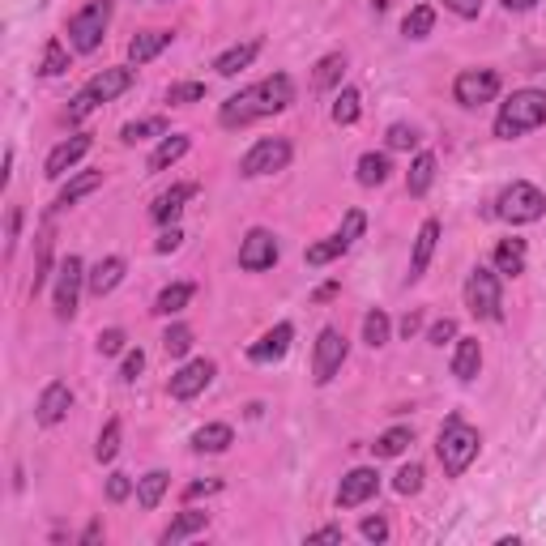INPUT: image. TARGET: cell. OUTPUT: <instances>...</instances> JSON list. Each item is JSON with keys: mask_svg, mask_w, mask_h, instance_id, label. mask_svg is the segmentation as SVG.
<instances>
[{"mask_svg": "<svg viewBox=\"0 0 546 546\" xmlns=\"http://www.w3.org/2000/svg\"><path fill=\"white\" fill-rule=\"evenodd\" d=\"M107 26H111V0H90V5H82L69 18V43H73V52H99L103 47V35H107Z\"/></svg>", "mask_w": 546, "mask_h": 546, "instance_id": "52a82bcc", "label": "cell"}, {"mask_svg": "<svg viewBox=\"0 0 546 546\" xmlns=\"http://www.w3.org/2000/svg\"><path fill=\"white\" fill-rule=\"evenodd\" d=\"M39 73H43V77H60V73H69V47H64L60 39H47V43H43Z\"/></svg>", "mask_w": 546, "mask_h": 546, "instance_id": "74e56055", "label": "cell"}, {"mask_svg": "<svg viewBox=\"0 0 546 546\" xmlns=\"http://www.w3.org/2000/svg\"><path fill=\"white\" fill-rule=\"evenodd\" d=\"M256 52H261V39H248V43H235V47H227L218 60H214V73L218 77H235V73H244L248 64L256 60Z\"/></svg>", "mask_w": 546, "mask_h": 546, "instance_id": "4316f807", "label": "cell"}, {"mask_svg": "<svg viewBox=\"0 0 546 546\" xmlns=\"http://www.w3.org/2000/svg\"><path fill=\"white\" fill-rule=\"evenodd\" d=\"M128 495H133V478H128V474H111L107 478V500L111 504H124Z\"/></svg>", "mask_w": 546, "mask_h": 546, "instance_id": "681fc988", "label": "cell"}, {"mask_svg": "<svg viewBox=\"0 0 546 546\" xmlns=\"http://www.w3.org/2000/svg\"><path fill=\"white\" fill-rule=\"evenodd\" d=\"M453 337H457V320L453 316H444V320H436V325L427 329V342L431 346H444V342H453Z\"/></svg>", "mask_w": 546, "mask_h": 546, "instance_id": "c3c4849f", "label": "cell"}, {"mask_svg": "<svg viewBox=\"0 0 546 546\" xmlns=\"http://www.w3.org/2000/svg\"><path fill=\"white\" fill-rule=\"evenodd\" d=\"M171 30H141V35L128 39V60L133 64H150L154 56H163L167 47H171Z\"/></svg>", "mask_w": 546, "mask_h": 546, "instance_id": "603a6c76", "label": "cell"}, {"mask_svg": "<svg viewBox=\"0 0 546 546\" xmlns=\"http://www.w3.org/2000/svg\"><path fill=\"white\" fill-rule=\"evenodd\" d=\"M389 154H376V150H367L363 158H359V167H355V175H359V184L363 188H380L384 180H389Z\"/></svg>", "mask_w": 546, "mask_h": 546, "instance_id": "836d02e7", "label": "cell"}, {"mask_svg": "<svg viewBox=\"0 0 546 546\" xmlns=\"http://www.w3.org/2000/svg\"><path fill=\"white\" fill-rule=\"evenodd\" d=\"M90 146H94L90 133H73L69 141H60V146H56L52 154H47L43 175H47V180H64V175H69V171L90 154Z\"/></svg>", "mask_w": 546, "mask_h": 546, "instance_id": "9a60e30c", "label": "cell"}, {"mask_svg": "<svg viewBox=\"0 0 546 546\" xmlns=\"http://www.w3.org/2000/svg\"><path fill=\"white\" fill-rule=\"evenodd\" d=\"M478 448H483L478 427H470L461 414H448V423L440 427V440H436V457L444 465V474L448 478H461L478 461Z\"/></svg>", "mask_w": 546, "mask_h": 546, "instance_id": "7a4b0ae2", "label": "cell"}, {"mask_svg": "<svg viewBox=\"0 0 546 546\" xmlns=\"http://www.w3.org/2000/svg\"><path fill=\"white\" fill-rule=\"evenodd\" d=\"M188 150H192V137H188V133H167L163 141H158V150L150 154V171H167V167H175Z\"/></svg>", "mask_w": 546, "mask_h": 546, "instance_id": "f1b7e54d", "label": "cell"}, {"mask_svg": "<svg viewBox=\"0 0 546 546\" xmlns=\"http://www.w3.org/2000/svg\"><path fill=\"white\" fill-rule=\"evenodd\" d=\"M99 188H103V171H82V175H73V180L60 188V197H56L52 210H69V205H77L82 197H90V192H99Z\"/></svg>", "mask_w": 546, "mask_h": 546, "instance_id": "83f0119b", "label": "cell"}, {"mask_svg": "<svg viewBox=\"0 0 546 546\" xmlns=\"http://www.w3.org/2000/svg\"><path fill=\"white\" fill-rule=\"evenodd\" d=\"M278 256H282L278 235L265 231V227H252V231L244 235V244H239V269H248V273H265V269L278 265Z\"/></svg>", "mask_w": 546, "mask_h": 546, "instance_id": "7c38bea8", "label": "cell"}, {"mask_svg": "<svg viewBox=\"0 0 546 546\" xmlns=\"http://www.w3.org/2000/svg\"><path fill=\"white\" fill-rule=\"evenodd\" d=\"M205 529H210V512H180V517H175L163 534H158V542L163 546H180L184 538H197V534H205Z\"/></svg>", "mask_w": 546, "mask_h": 546, "instance_id": "7402d4cb", "label": "cell"}, {"mask_svg": "<svg viewBox=\"0 0 546 546\" xmlns=\"http://www.w3.org/2000/svg\"><path fill=\"white\" fill-rule=\"evenodd\" d=\"M500 90H504V77L495 73V69H461L457 82H453V99L465 111H474V107L500 99Z\"/></svg>", "mask_w": 546, "mask_h": 546, "instance_id": "9c48e42d", "label": "cell"}, {"mask_svg": "<svg viewBox=\"0 0 546 546\" xmlns=\"http://www.w3.org/2000/svg\"><path fill=\"white\" fill-rule=\"evenodd\" d=\"M376 491H380V474L372 465H355V470L342 478V487H337V508H359L372 500Z\"/></svg>", "mask_w": 546, "mask_h": 546, "instance_id": "2e32d148", "label": "cell"}, {"mask_svg": "<svg viewBox=\"0 0 546 546\" xmlns=\"http://www.w3.org/2000/svg\"><path fill=\"white\" fill-rule=\"evenodd\" d=\"M436 244H440V222L427 218L423 227H419V235H414V256H410V273H406L410 282H419L423 273H427L431 256H436Z\"/></svg>", "mask_w": 546, "mask_h": 546, "instance_id": "d6986e66", "label": "cell"}, {"mask_svg": "<svg viewBox=\"0 0 546 546\" xmlns=\"http://www.w3.org/2000/svg\"><path fill=\"white\" fill-rule=\"evenodd\" d=\"M431 26H436V9H431V5H414L406 13V22H401V35H406V39H427Z\"/></svg>", "mask_w": 546, "mask_h": 546, "instance_id": "8d00e7d4", "label": "cell"}, {"mask_svg": "<svg viewBox=\"0 0 546 546\" xmlns=\"http://www.w3.org/2000/svg\"><path fill=\"white\" fill-rule=\"evenodd\" d=\"M534 5H538V0H504L508 13H525V9H534Z\"/></svg>", "mask_w": 546, "mask_h": 546, "instance_id": "6125c7cd", "label": "cell"}, {"mask_svg": "<svg viewBox=\"0 0 546 546\" xmlns=\"http://www.w3.org/2000/svg\"><path fill=\"white\" fill-rule=\"evenodd\" d=\"M397 329H401V337L410 342V337L423 329V316H419V312H406V316H401V325H397Z\"/></svg>", "mask_w": 546, "mask_h": 546, "instance_id": "91938a15", "label": "cell"}, {"mask_svg": "<svg viewBox=\"0 0 546 546\" xmlns=\"http://www.w3.org/2000/svg\"><path fill=\"white\" fill-rule=\"evenodd\" d=\"M120 431H124L120 419H107V427L99 431V444H94V457H99V461H116V453H120Z\"/></svg>", "mask_w": 546, "mask_h": 546, "instance_id": "b9f144b4", "label": "cell"}, {"mask_svg": "<svg viewBox=\"0 0 546 546\" xmlns=\"http://www.w3.org/2000/svg\"><path fill=\"white\" fill-rule=\"evenodd\" d=\"M180 244H184V231H180V227H175V222H171V227H167L163 235H158V244H154V252H163V256H167V252H175V248H180Z\"/></svg>", "mask_w": 546, "mask_h": 546, "instance_id": "6f0895ef", "label": "cell"}, {"mask_svg": "<svg viewBox=\"0 0 546 546\" xmlns=\"http://www.w3.org/2000/svg\"><path fill=\"white\" fill-rule=\"evenodd\" d=\"M350 355V342L342 337V329L325 325L316 333V355H312V380L316 384H329L337 372H342V363Z\"/></svg>", "mask_w": 546, "mask_h": 546, "instance_id": "8fae6325", "label": "cell"}, {"mask_svg": "<svg viewBox=\"0 0 546 546\" xmlns=\"http://www.w3.org/2000/svg\"><path fill=\"white\" fill-rule=\"evenodd\" d=\"M363 231H367V214H363V210H346L342 227H337V235L346 239V248H355L359 239H363Z\"/></svg>", "mask_w": 546, "mask_h": 546, "instance_id": "bcb514c9", "label": "cell"}, {"mask_svg": "<svg viewBox=\"0 0 546 546\" xmlns=\"http://www.w3.org/2000/svg\"><path fill=\"white\" fill-rule=\"evenodd\" d=\"M124 256H103L99 265H94L90 273H86V291L94 295V299H103V295H111L116 286L124 282Z\"/></svg>", "mask_w": 546, "mask_h": 546, "instance_id": "ffe728a7", "label": "cell"}, {"mask_svg": "<svg viewBox=\"0 0 546 546\" xmlns=\"http://www.w3.org/2000/svg\"><path fill=\"white\" fill-rule=\"evenodd\" d=\"M316 542L342 546V542H346V529H342V525H320V529H312V534H308V546H316Z\"/></svg>", "mask_w": 546, "mask_h": 546, "instance_id": "f5cc1de1", "label": "cell"}, {"mask_svg": "<svg viewBox=\"0 0 546 546\" xmlns=\"http://www.w3.org/2000/svg\"><path fill=\"white\" fill-rule=\"evenodd\" d=\"M372 9H376V13H384V9H389V0H372Z\"/></svg>", "mask_w": 546, "mask_h": 546, "instance_id": "03108f58", "label": "cell"}, {"mask_svg": "<svg viewBox=\"0 0 546 546\" xmlns=\"http://www.w3.org/2000/svg\"><path fill=\"white\" fill-rule=\"evenodd\" d=\"M124 346H128V333L124 329H103L99 333V355H120Z\"/></svg>", "mask_w": 546, "mask_h": 546, "instance_id": "f907efd6", "label": "cell"}, {"mask_svg": "<svg viewBox=\"0 0 546 546\" xmlns=\"http://www.w3.org/2000/svg\"><path fill=\"white\" fill-rule=\"evenodd\" d=\"M218 491H222V478H205V483H188V487H184V504L201 500V495H218Z\"/></svg>", "mask_w": 546, "mask_h": 546, "instance_id": "db71d44e", "label": "cell"}, {"mask_svg": "<svg viewBox=\"0 0 546 546\" xmlns=\"http://www.w3.org/2000/svg\"><path fill=\"white\" fill-rule=\"evenodd\" d=\"M329 116H333V124L350 128V124L363 116V94H359L355 86H342V90H337V99H333V111H329Z\"/></svg>", "mask_w": 546, "mask_h": 546, "instance_id": "d6a6232c", "label": "cell"}, {"mask_svg": "<svg viewBox=\"0 0 546 546\" xmlns=\"http://www.w3.org/2000/svg\"><path fill=\"white\" fill-rule=\"evenodd\" d=\"M47 269H52V231H43V235H39V248H35V278H30V295H39V291H43Z\"/></svg>", "mask_w": 546, "mask_h": 546, "instance_id": "60d3db41", "label": "cell"}, {"mask_svg": "<svg viewBox=\"0 0 546 546\" xmlns=\"http://www.w3.org/2000/svg\"><path fill=\"white\" fill-rule=\"evenodd\" d=\"M342 69H346V56L342 52H329L316 60V73H312V90H333L342 82Z\"/></svg>", "mask_w": 546, "mask_h": 546, "instance_id": "e575fe53", "label": "cell"}, {"mask_svg": "<svg viewBox=\"0 0 546 546\" xmlns=\"http://www.w3.org/2000/svg\"><path fill=\"white\" fill-rule=\"evenodd\" d=\"M436 171H440V158L431 150H423L419 158H414L410 171H406V192H410V197H427V188L436 184Z\"/></svg>", "mask_w": 546, "mask_h": 546, "instance_id": "484cf974", "label": "cell"}, {"mask_svg": "<svg viewBox=\"0 0 546 546\" xmlns=\"http://www.w3.org/2000/svg\"><path fill=\"white\" fill-rule=\"evenodd\" d=\"M465 308L478 320H504V286L500 273L487 265H474L470 278H465Z\"/></svg>", "mask_w": 546, "mask_h": 546, "instance_id": "8992f818", "label": "cell"}, {"mask_svg": "<svg viewBox=\"0 0 546 546\" xmlns=\"http://www.w3.org/2000/svg\"><path fill=\"white\" fill-rule=\"evenodd\" d=\"M542 124H546V90H512L508 103L500 107V116H495V137L517 141Z\"/></svg>", "mask_w": 546, "mask_h": 546, "instance_id": "3957f363", "label": "cell"}, {"mask_svg": "<svg viewBox=\"0 0 546 546\" xmlns=\"http://www.w3.org/2000/svg\"><path fill=\"white\" fill-rule=\"evenodd\" d=\"M393 491L397 495H419L423 491V465H401L397 478H393Z\"/></svg>", "mask_w": 546, "mask_h": 546, "instance_id": "f6af8a7d", "label": "cell"}, {"mask_svg": "<svg viewBox=\"0 0 546 546\" xmlns=\"http://www.w3.org/2000/svg\"><path fill=\"white\" fill-rule=\"evenodd\" d=\"M141 367H146V355H141V346H137V350H128V355H124V363H120V380H137Z\"/></svg>", "mask_w": 546, "mask_h": 546, "instance_id": "11a10c76", "label": "cell"}, {"mask_svg": "<svg viewBox=\"0 0 546 546\" xmlns=\"http://www.w3.org/2000/svg\"><path fill=\"white\" fill-rule=\"evenodd\" d=\"M444 9L470 22V18H478V13H483V0H444Z\"/></svg>", "mask_w": 546, "mask_h": 546, "instance_id": "9f6ffc18", "label": "cell"}, {"mask_svg": "<svg viewBox=\"0 0 546 546\" xmlns=\"http://www.w3.org/2000/svg\"><path fill=\"white\" fill-rule=\"evenodd\" d=\"M291 103H295L291 73H273V77H261V82H252L239 94H231V99L218 107V124L222 128H248L256 120L278 116V111H286Z\"/></svg>", "mask_w": 546, "mask_h": 546, "instance_id": "6da1fadb", "label": "cell"}, {"mask_svg": "<svg viewBox=\"0 0 546 546\" xmlns=\"http://www.w3.org/2000/svg\"><path fill=\"white\" fill-rule=\"evenodd\" d=\"M171 133V124L167 116H146V120H128L120 128V141L124 146H137V141H150V137H167Z\"/></svg>", "mask_w": 546, "mask_h": 546, "instance_id": "1f68e13d", "label": "cell"}, {"mask_svg": "<svg viewBox=\"0 0 546 546\" xmlns=\"http://www.w3.org/2000/svg\"><path fill=\"white\" fill-rule=\"evenodd\" d=\"M73 410V389L64 380H52L47 389L39 393V406H35V423L39 427H56L64 423V414Z\"/></svg>", "mask_w": 546, "mask_h": 546, "instance_id": "e0dca14e", "label": "cell"}, {"mask_svg": "<svg viewBox=\"0 0 546 546\" xmlns=\"http://www.w3.org/2000/svg\"><path fill=\"white\" fill-rule=\"evenodd\" d=\"M495 273H500V278H521L525 273V261H529V248H525V239H500V244H495Z\"/></svg>", "mask_w": 546, "mask_h": 546, "instance_id": "44dd1931", "label": "cell"}, {"mask_svg": "<svg viewBox=\"0 0 546 546\" xmlns=\"http://www.w3.org/2000/svg\"><path fill=\"white\" fill-rule=\"evenodd\" d=\"M201 99H205V82H175V86H167V103L171 107H192Z\"/></svg>", "mask_w": 546, "mask_h": 546, "instance_id": "7bdbcfd3", "label": "cell"}, {"mask_svg": "<svg viewBox=\"0 0 546 546\" xmlns=\"http://www.w3.org/2000/svg\"><path fill=\"white\" fill-rule=\"evenodd\" d=\"M389 333H393V325H389V312L372 308V312L363 316V342L372 346V350H380L384 342H389Z\"/></svg>", "mask_w": 546, "mask_h": 546, "instance_id": "ab89813d", "label": "cell"}, {"mask_svg": "<svg viewBox=\"0 0 546 546\" xmlns=\"http://www.w3.org/2000/svg\"><path fill=\"white\" fill-rule=\"evenodd\" d=\"M167 487H171V474H167V470H150L146 478H137V508L154 512L158 504H163Z\"/></svg>", "mask_w": 546, "mask_h": 546, "instance_id": "4dcf8cb0", "label": "cell"}, {"mask_svg": "<svg viewBox=\"0 0 546 546\" xmlns=\"http://www.w3.org/2000/svg\"><path fill=\"white\" fill-rule=\"evenodd\" d=\"M197 197V184H171L167 192H158L154 205H150V218L158 222V227H171L175 218L184 214V205Z\"/></svg>", "mask_w": 546, "mask_h": 546, "instance_id": "ac0fdd59", "label": "cell"}, {"mask_svg": "<svg viewBox=\"0 0 546 546\" xmlns=\"http://www.w3.org/2000/svg\"><path fill=\"white\" fill-rule=\"evenodd\" d=\"M82 286H86V265L82 256H64L56 265V295H52V308H56V320H73L77 312V299H82Z\"/></svg>", "mask_w": 546, "mask_h": 546, "instance_id": "30bf717a", "label": "cell"}, {"mask_svg": "<svg viewBox=\"0 0 546 546\" xmlns=\"http://www.w3.org/2000/svg\"><path fill=\"white\" fill-rule=\"evenodd\" d=\"M495 214L512 227H525V222H538L546 214V192L529 180H512L500 197H495Z\"/></svg>", "mask_w": 546, "mask_h": 546, "instance_id": "5b68a950", "label": "cell"}, {"mask_svg": "<svg viewBox=\"0 0 546 546\" xmlns=\"http://www.w3.org/2000/svg\"><path fill=\"white\" fill-rule=\"evenodd\" d=\"M103 538V521H90L86 529H82V546H90V542H99Z\"/></svg>", "mask_w": 546, "mask_h": 546, "instance_id": "94428289", "label": "cell"}, {"mask_svg": "<svg viewBox=\"0 0 546 546\" xmlns=\"http://www.w3.org/2000/svg\"><path fill=\"white\" fill-rule=\"evenodd\" d=\"M9 256H13V248H18V231H22V210L18 205H9Z\"/></svg>", "mask_w": 546, "mask_h": 546, "instance_id": "680465c9", "label": "cell"}, {"mask_svg": "<svg viewBox=\"0 0 546 546\" xmlns=\"http://www.w3.org/2000/svg\"><path fill=\"white\" fill-rule=\"evenodd\" d=\"M291 342H295V325H291V320H278V325L265 329V333L248 346V359H252V363H261V367H269V363L286 359V350H291Z\"/></svg>", "mask_w": 546, "mask_h": 546, "instance_id": "4fadbf2b", "label": "cell"}, {"mask_svg": "<svg viewBox=\"0 0 546 546\" xmlns=\"http://www.w3.org/2000/svg\"><path fill=\"white\" fill-rule=\"evenodd\" d=\"M133 82H137V73L128 69V64H116V69H99L82 90H77V99L69 103V124H82L99 103H111V99H120L124 90H133Z\"/></svg>", "mask_w": 546, "mask_h": 546, "instance_id": "277c9868", "label": "cell"}, {"mask_svg": "<svg viewBox=\"0 0 546 546\" xmlns=\"http://www.w3.org/2000/svg\"><path fill=\"white\" fill-rule=\"evenodd\" d=\"M9 175H13V146L5 150V171H0V180H5V184H9Z\"/></svg>", "mask_w": 546, "mask_h": 546, "instance_id": "e7e4bbea", "label": "cell"}, {"mask_svg": "<svg viewBox=\"0 0 546 546\" xmlns=\"http://www.w3.org/2000/svg\"><path fill=\"white\" fill-rule=\"evenodd\" d=\"M214 376H218L214 359H192V363H184L180 372L171 376V397H175V401H192L197 393L210 389V380H214Z\"/></svg>", "mask_w": 546, "mask_h": 546, "instance_id": "5bb4252c", "label": "cell"}, {"mask_svg": "<svg viewBox=\"0 0 546 546\" xmlns=\"http://www.w3.org/2000/svg\"><path fill=\"white\" fill-rule=\"evenodd\" d=\"M192 453H227V448L235 444V431L227 423H205L192 431Z\"/></svg>", "mask_w": 546, "mask_h": 546, "instance_id": "d4e9b609", "label": "cell"}, {"mask_svg": "<svg viewBox=\"0 0 546 546\" xmlns=\"http://www.w3.org/2000/svg\"><path fill=\"white\" fill-rule=\"evenodd\" d=\"M167 5H171V0H167Z\"/></svg>", "mask_w": 546, "mask_h": 546, "instance_id": "003e7915", "label": "cell"}, {"mask_svg": "<svg viewBox=\"0 0 546 546\" xmlns=\"http://www.w3.org/2000/svg\"><path fill=\"white\" fill-rule=\"evenodd\" d=\"M163 350H167V359H184L192 350V329L188 325H171L163 333Z\"/></svg>", "mask_w": 546, "mask_h": 546, "instance_id": "ee69618b", "label": "cell"}, {"mask_svg": "<svg viewBox=\"0 0 546 546\" xmlns=\"http://www.w3.org/2000/svg\"><path fill=\"white\" fill-rule=\"evenodd\" d=\"M291 141L286 137H261L256 146L239 158V175L244 180H261V175H278L286 171V163H291Z\"/></svg>", "mask_w": 546, "mask_h": 546, "instance_id": "ba28073f", "label": "cell"}, {"mask_svg": "<svg viewBox=\"0 0 546 546\" xmlns=\"http://www.w3.org/2000/svg\"><path fill=\"white\" fill-rule=\"evenodd\" d=\"M192 295H197V286H192V282H171V286H163V291H158V299H154V316L184 312L188 303H192Z\"/></svg>", "mask_w": 546, "mask_h": 546, "instance_id": "f546056e", "label": "cell"}, {"mask_svg": "<svg viewBox=\"0 0 546 546\" xmlns=\"http://www.w3.org/2000/svg\"><path fill=\"white\" fill-rule=\"evenodd\" d=\"M333 295H337V282H329V286H320V291H316L312 299H316V303H325V299H333Z\"/></svg>", "mask_w": 546, "mask_h": 546, "instance_id": "be15d7a7", "label": "cell"}, {"mask_svg": "<svg viewBox=\"0 0 546 546\" xmlns=\"http://www.w3.org/2000/svg\"><path fill=\"white\" fill-rule=\"evenodd\" d=\"M419 146V128L414 124H393L389 128V150H414Z\"/></svg>", "mask_w": 546, "mask_h": 546, "instance_id": "7dc6e473", "label": "cell"}, {"mask_svg": "<svg viewBox=\"0 0 546 546\" xmlns=\"http://www.w3.org/2000/svg\"><path fill=\"white\" fill-rule=\"evenodd\" d=\"M350 248H346V239L342 235H329V239H320V244H312L308 252H303V261H308V265H329V261H337V256H346Z\"/></svg>", "mask_w": 546, "mask_h": 546, "instance_id": "f35d334b", "label": "cell"}, {"mask_svg": "<svg viewBox=\"0 0 546 546\" xmlns=\"http://www.w3.org/2000/svg\"><path fill=\"white\" fill-rule=\"evenodd\" d=\"M363 538L367 542H389V521H384L380 512L376 517H363Z\"/></svg>", "mask_w": 546, "mask_h": 546, "instance_id": "816d5d0a", "label": "cell"}, {"mask_svg": "<svg viewBox=\"0 0 546 546\" xmlns=\"http://www.w3.org/2000/svg\"><path fill=\"white\" fill-rule=\"evenodd\" d=\"M478 372H483V346L478 337H457V350H453V376L461 384H470Z\"/></svg>", "mask_w": 546, "mask_h": 546, "instance_id": "cb8c5ba5", "label": "cell"}, {"mask_svg": "<svg viewBox=\"0 0 546 546\" xmlns=\"http://www.w3.org/2000/svg\"><path fill=\"white\" fill-rule=\"evenodd\" d=\"M410 444H414V431H410V427H389V431H384V436L372 444V453H376V457H401Z\"/></svg>", "mask_w": 546, "mask_h": 546, "instance_id": "d590c367", "label": "cell"}]
</instances>
